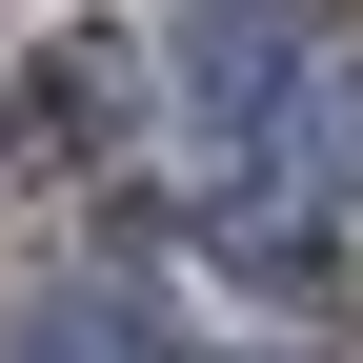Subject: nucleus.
Listing matches in <instances>:
<instances>
[{
  "label": "nucleus",
  "mask_w": 363,
  "mask_h": 363,
  "mask_svg": "<svg viewBox=\"0 0 363 363\" xmlns=\"http://www.w3.org/2000/svg\"><path fill=\"white\" fill-rule=\"evenodd\" d=\"M121 101H142V61H121L101 21H61L21 81H0V162H101V142H121Z\"/></svg>",
  "instance_id": "nucleus-2"
},
{
  "label": "nucleus",
  "mask_w": 363,
  "mask_h": 363,
  "mask_svg": "<svg viewBox=\"0 0 363 363\" xmlns=\"http://www.w3.org/2000/svg\"><path fill=\"white\" fill-rule=\"evenodd\" d=\"M21 363H162V323H142L121 283H40V303H21Z\"/></svg>",
  "instance_id": "nucleus-4"
},
{
  "label": "nucleus",
  "mask_w": 363,
  "mask_h": 363,
  "mask_svg": "<svg viewBox=\"0 0 363 363\" xmlns=\"http://www.w3.org/2000/svg\"><path fill=\"white\" fill-rule=\"evenodd\" d=\"M202 262H222L242 303H283V323H323V303H343V202H222Z\"/></svg>",
  "instance_id": "nucleus-3"
},
{
  "label": "nucleus",
  "mask_w": 363,
  "mask_h": 363,
  "mask_svg": "<svg viewBox=\"0 0 363 363\" xmlns=\"http://www.w3.org/2000/svg\"><path fill=\"white\" fill-rule=\"evenodd\" d=\"M283 101H303V0H182V121L262 142Z\"/></svg>",
  "instance_id": "nucleus-1"
}]
</instances>
